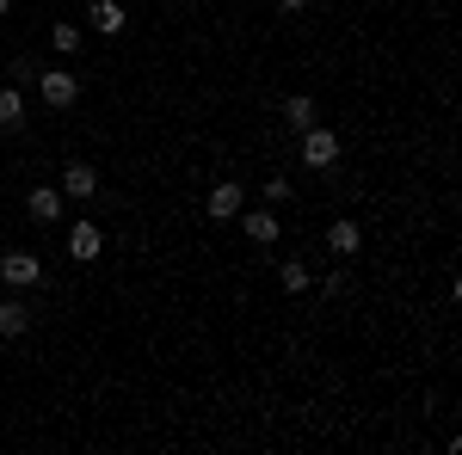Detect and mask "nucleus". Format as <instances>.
<instances>
[{
  "instance_id": "obj_2",
  "label": "nucleus",
  "mask_w": 462,
  "mask_h": 455,
  "mask_svg": "<svg viewBox=\"0 0 462 455\" xmlns=\"http://www.w3.org/2000/svg\"><path fill=\"white\" fill-rule=\"evenodd\" d=\"M37 93H43L50 111H69L74 99H80V80H74L69 68H50V74H37Z\"/></svg>"
},
{
  "instance_id": "obj_3",
  "label": "nucleus",
  "mask_w": 462,
  "mask_h": 455,
  "mask_svg": "<svg viewBox=\"0 0 462 455\" xmlns=\"http://www.w3.org/2000/svg\"><path fill=\"white\" fill-rule=\"evenodd\" d=\"M0 283H6V289H37V283H43V259L6 252V259H0Z\"/></svg>"
},
{
  "instance_id": "obj_18",
  "label": "nucleus",
  "mask_w": 462,
  "mask_h": 455,
  "mask_svg": "<svg viewBox=\"0 0 462 455\" xmlns=\"http://www.w3.org/2000/svg\"><path fill=\"white\" fill-rule=\"evenodd\" d=\"M6 6H13V0H0V13H6Z\"/></svg>"
},
{
  "instance_id": "obj_1",
  "label": "nucleus",
  "mask_w": 462,
  "mask_h": 455,
  "mask_svg": "<svg viewBox=\"0 0 462 455\" xmlns=\"http://www.w3.org/2000/svg\"><path fill=\"white\" fill-rule=\"evenodd\" d=\"M302 167H315V173L339 167V136L320 130V123H309V130H302Z\"/></svg>"
},
{
  "instance_id": "obj_5",
  "label": "nucleus",
  "mask_w": 462,
  "mask_h": 455,
  "mask_svg": "<svg viewBox=\"0 0 462 455\" xmlns=\"http://www.w3.org/2000/svg\"><path fill=\"white\" fill-rule=\"evenodd\" d=\"M241 204H247V191H241L235 178H222V185H216L210 197H204V210H210L216 222H228V215H241Z\"/></svg>"
},
{
  "instance_id": "obj_16",
  "label": "nucleus",
  "mask_w": 462,
  "mask_h": 455,
  "mask_svg": "<svg viewBox=\"0 0 462 455\" xmlns=\"http://www.w3.org/2000/svg\"><path fill=\"white\" fill-rule=\"evenodd\" d=\"M265 204H272V210H278V204H290V178H284V173L265 178Z\"/></svg>"
},
{
  "instance_id": "obj_8",
  "label": "nucleus",
  "mask_w": 462,
  "mask_h": 455,
  "mask_svg": "<svg viewBox=\"0 0 462 455\" xmlns=\"http://www.w3.org/2000/svg\"><path fill=\"white\" fill-rule=\"evenodd\" d=\"M327 246H333V252H339V259H352L357 246H364V228H357L352 215H339V222H333V228H327Z\"/></svg>"
},
{
  "instance_id": "obj_17",
  "label": "nucleus",
  "mask_w": 462,
  "mask_h": 455,
  "mask_svg": "<svg viewBox=\"0 0 462 455\" xmlns=\"http://www.w3.org/2000/svg\"><path fill=\"white\" fill-rule=\"evenodd\" d=\"M278 6H284V13H296V6H309V0H278Z\"/></svg>"
},
{
  "instance_id": "obj_14",
  "label": "nucleus",
  "mask_w": 462,
  "mask_h": 455,
  "mask_svg": "<svg viewBox=\"0 0 462 455\" xmlns=\"http://www.w3.org/2000/svg\"><path fill=\"white\" fill-rule=\"evenodd\" d=\"M50 43H56L62 56H74V50H80V25H69V19H62V25L50 32Z\"/></svg>"
},
{
  "instance_id": "obj_6",
  "label": "nucleus",
  "mask_w": 462,
  "mask_h": 455,
  "mask_svg": "<svg viewBox=\"0 0 462 455\" xmlns=\"http://www.w3.org/2000/svg\"><path fill=\"white\" fill-rule=\"evenodd\" d=\"M25 332H32V308L19 296H6L0 302V339H25Z\"/></svg>"
},
{
  "instance_id": "obj_4",
  "label": "nucleus",
  "mask_w": 462,
  "mask_h": 455,
  "mask_svg": "<svg viewBox=\"0 0 462 455\" xmlns=\"http://www.w3.org/2000/svg\"><path fill=\"white\" fill-rule=\"evenodd\" d=\"M99 252H106V234H99L93 222H74V228H69V259H74V265H93Z\"/></svg>"
},
{
  "instance_id": "obj_7",
  "label": "nucleus",
  "mask_w": 462,
  "mask_h": 455,
  "mask_svg": "<svg viewBox=\"0 0 462 455\" xmlns=\"http://www.w3.org/2000/svg\"><path fill=\"white\" fill-rule=\"evenodd\" d=\"M25 210H32V222H62V191H50V185H32Z\"/></svg>"
},
{
  "instance_id": "obj_12",
  "label": "nucleus",
  "mask_w": 462,
  "mask_h": 455,
  "mask_svg": "<svg viewBox=\"0 0 462 455\" xmlns=\"http://www.w3.org/2000/svg\"><path fill=\"white\" fill-rule=\"evenodd\" d=\"M278 117H284L290 130H296V136H302V130H309V123H315V99H302V93H296V99H284V105H278Z\"/></svg>"
},
{
  "instance_id": "obj_10",
  "label": "nucleus",
  "mask_w": 462,
  "mask_h": 455,
  "mask_svg": "<svg viewBox=\"0 0 462 455\" xmlns=\"http://www.w3.org/2000/svg\"><path fill=\"white\" fill-rule=\"evenodd\" d=\"M241 228H247V241L272 246V241H278V210H253V215H241Z\"/></svg>"
},
{
  "instance_id": "obj_13",
  "label": "nucleus",
  "mask_w": 462,
  "mask_h": 455,
  "mask_svg": "<svg viewBox=\"0 0 462 455\" xmlns=\"http://www.w3.org/2000/svg\"><path fill=\"white\" fill-rule=\"evenodd\" d=\"M19 123H25V93L0 86V130H19Z\"/></svg>"
},
{
  "instance_id": "obj_9",
  "label": "nucleus",
  "mask_w": 462,
  "mask_h": 455,
  "mask_svg": "<svg viewBox=\"0 0 462 455\" xmlns=\"http://www.w3.org/2000/svg\"><path fill=\"white\" fill-rule=\"evenodd\" d=\"M124 25H130V13H124L117 0H93V32L99 37H117Z\"/></svg>"
},
{
  "instance_id": "obj_11",
  "label": "nucleus",
  "mask_w": 462,
  "mask_h": 455,
  "mask_svg": "<svg viewBox=\"0 0 462 455\" xmlns=\"http://www.w3.org/2000/svg\"><path fill=\"white\" fill-rule=\"evenodd\" d=\"M62 191H69V197H93V191H99V173L74 160V167H62Z\"/></svg>"
},
{
  "instance_id": "obj_15",
  "label": "nucleus",
  "mask_w": 462,
  "mask_h": 455,
  "mask_svg": "<svg viewBox=\"0 0 462 455\" xmlns=\"http://www.w3.org/2000/svg\"><path fill=\"white\" fill-rule=\"evenodd\" d=\"M278 283H284L290 296H302V289H309V265H284V271H278Z\"/></svg>"
}]
</instances>
